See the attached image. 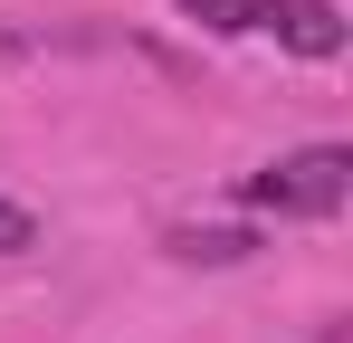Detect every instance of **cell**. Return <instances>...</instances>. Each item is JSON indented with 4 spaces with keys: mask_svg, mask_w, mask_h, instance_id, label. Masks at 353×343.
<instances>
[{
    "mask_svg": "<svg viewBox=\"0 0 353 343\" xmlns=\"http://www.w3.org/2000/svg\"><path fill=\"white\" fill-rule=\"evenodd\" d=\"M172 248H181V258H210V267H230V258H248L258 238H248V229H172Z\"/></svg>",
    "mask_w": 353,
    "mask_h": 343,
    "instance_id": "4",
    "label": "cell"
},
{
    "mask_svg": "<svg viewBox=\"0 0 353 343\" xmlns=\"http://www.w3.org/2000/svg\"><path fill=\"white\" fill-rule=\"evenodd\" d=\"M201 29H220V39H239V29H268V0H181Z\"/></svg>",
    "mask_w": 353,
    "mask_h": 343,
    "instance_id": "3",
    "label": "cell"
},
{
    "mask_svg": "<svg viewBox=\"0 0 353 343\" xmlns=\"http://www.w3.org/2000/svg\"><path fill=\"white\" fill-rule=\"evenodd\" d=\"M29 248H39V220L19 200H0V258H29Z\"/></svg>",
    "mask_w": 353,
    "mask_h": 343,
    "instance_id": "5",
    "label": "cell"
},
{
    "mask_svg": "<svg viewBox=\"0 0 353 343\" xmlns=\"http://www.w3.org/2000/svg\"><path fill=\"white\" fill-rule=\"evenodd\" d=\"M268 29H277L296 57H334V48H344V19H334V0H268Z\"/></svg>",
    "mask_w": 353,
    "mask_h": 343,
    "instance_id": "2",
    "label": "cell"
},
{
    "mask_svg": "<svg viewBox=\"0 0 353 343\" xmlns=\"http://www.w3.org/2000/svg\"><path fill=\"white\" fill-rule=\"evenodd\" d=\"M353 191V153L344 143H305V153H277L268 172H248L239 181V200L248 210H277V220H334Z\"/></svg>",
    "mask_w": 353,
    "mask_h": 343,
    "instance_id": "1",
    "label": "cell"
}]
</instances>
